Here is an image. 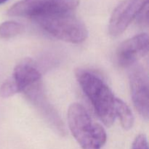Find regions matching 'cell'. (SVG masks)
<instances>
[{
  "mask_svg": "<svg viewBox=\"0 0 149 149\" xmlns=\"http://www.w3.org/2000/svg\"><path fill=\"white\" fill-rule=\"evenodd\" d=\"M28 101L36 109L56 133L66 135V129L59 113L47 97L42 80L33 83L23 91Z\"/></svg>",
  "mask_w": 149,
  "mask_h": 149,
  "instance_id": "5",
  "label": "cell"
},
{
  "mask_svg": "<svg viewBox=\"0 0 149 149\" xmlns=\"http://www.w3.org/2000/svg\"><path fill=\"white\" fill-rule=\"evenodd\" d=\"M17 93H19V90L11 77L5 80L0 87V96L3 98L12 97Z\"/></svg>",
  "mask_w": 149,
  "mask_h": 149,
  "instance_id": "12",
  "label": "cell"
},
{
  "mask_svg": "<svg viewBox=\"0 0 149 149\" xmlns=\"http://www.w3.org/2000/svg\"><path fill=\"white\" fill-rule=\"evenodd\" d=\"M24 26L16 21H5L0 24V39H7L20 34Z\"/></svg>",
  "mask_w": 149,
  "mask_h": 149,
  "instance_id": "11",
  "label": "cell"
},
{
  "mask_svg": "<svg viewBox=\"0 0 149 149\" xmlns=\"http://www.w3.org/2000/svg\"><path fill=\"white\" fill-rule=\"evenodd\" d=\"M79 4V0H20L9 9L7 14L33 20L52 15L73 13Z\"/></svg>",
  "mask_w": 149,
  "mask_h": 149,
  "instance_id": "4",
  "label": "cell"
},
{
  "mask_svg": "<svg viewBox=\"0 0 149 149\" xmlns=\"http://www.w3.org/2000/svg\"><path fill=\"white\" fill-rule=\"evenodd\" d=\"M132 149H148V141L144 134H140L135 138Z\"/></svg>",
  "mask_w": 149,
  "mask_h": 149,
  "instance_id": "14",
  "label": "cell"
},
{
  "mask_svg": "<svg viewBox=\"0 0 149 149\" xmlns=\"http://www.w3.org/2000/svg\"><path fill=\"white\" fill-rule=\"evenodd\" d=\"M148 0H123L113 10L109 25V33L113 37L122 34L135 20Z\"/></svg>",
  "mask_w": 149,
  "mask_h": 149,
  "instance_id": "7",
  "label": "cell"
},
{
  "mask_svg": "<svg viewBox=\"0 0 149 149\" xmlns=\"http://www.w3.org/2000/svg\"><path fill=\"white\" fill-rule=\"evenodd\" d=\"M11 79L17 86L19 93H21L27 87L42 80V75L32 60L25 59L16 65Z\"/></svg>",
  "mask_w": 149,
  "mask_h": 149,
  "instance_id": "9",
  "label": "cell"
},
{
  "mask_svg": "<svg viewBox=\"0 0 149 149\" xmlns=\"http://www.w3.org/2000/svg\"><path fill=\"white\" fill-rule=\"evenodd\" d=\"M115 113L120 120L121 125L125 130H130L133 127L134 116L129 106L122 100L116 97L115 104Z\"/></svg>",
  "mask_w": 149,
  "mask_h": 149,
  "instance_id": "10",
  "label": "cell"
},
{
  "mask_svg": "<svg viewBox=\"0 0 149 149\" xmlns=\"http://www.w3.org/2000/svg\"><path fill=\"white\" fill-rule=\"evenodd\" d=\"M129 81L135 109L146 120L149 116L148 76L143 67L135 63L130 67Z\"/></svg>",
  "mask_w": 149,
  "mask_h": 149,
  "instance_id": "6",
  "label": "cell"
},
{
  "mask_svg": "<svg viewBox=\"0 0 149 149\" xmlns=\"http://www.w3.org/2000/svg\"><path fill=\"white\" fill-rule=\"evenodd\" d=\"M137 24L141 27H147L148 25V2L143 7L135 17Z\"/></svg>",
  "mask_w": 149,
  "mask_h": 149,
  "instance_id": "13",
  "label": "cell"
},
{
  "mask_svg": "<svg viewBox=\"0 0 149 149\" xmlns=\"http://www.w3.org/2000/svg\"><path fill=\"white\" fill-rule=\"evenodd\" d=\"M8 0H0V4H2L4 3H5L6 1H7Z\"/></svg>",
  "mask_w": 149,
  "mask_h": 149,
  "instance_id": "15",
  "label": "cell"
},
{
  "mask_svg": "<svg viewBox=\"0 0 149 149\" xmlns=\"http://www.w3.org/2000/svg\"><path fill=\"white\" fill-rule=\"evenodd\" d=\"M33 20L48 33L64 42L80 44L88 36L85 25L72 13L37 17Z\"/></svg>",
  "mask_w": 149,
  "mask_h": 149,
  "instance_id": "3",
  "label": "cell"
},
{
  "mask_svg": "<svg viewBox=\"0 0 149 149\" xmlns=\"http://www.w3.org/2000/svg\"><path fill=\"white\" fill-rule=\"evenodd\" d=\"M68 124L72 135L82 149H102L107 141L104 128L94 122L84 106L74 103L68 110Z\"/></svg>",
  "mask_w": 149,
  "mask_h": 149,
  "instance_id": "2",
  "label": "cell"
},
{
  "mask_svg": "<svg viewBox=\"0 0 149 149\" xmlns=\"http://www.w3.org/2000/svg\"><path fill=\"white\" fill-rule=\"evenodd\" d=\"M148 35L143 33L122 42L116 53L118 65L122 68H130L137 63L141 58L148 54Z\"/></svg>",
  "mask_w": 149,
  "mask_h": 149,
  "instance_id": "8",
  "label": "cell"
},
{
  "mask_svg": "<svg viewBox=\"0 0 149 149\" xmlns=\"http://www.w3.org/2000/svg\"><path fill=\"white\" fill-rule=\"evenodd\" d=\"M76 77L90 101L96 114L106 127H111L116 119V98L106 82L95 73L78 69Z\"/></svg>",
  "mask_w": 149,
  "mask_h": 149,
  "instance_id": "1",
  "label": "cell"
}]
</instances>
